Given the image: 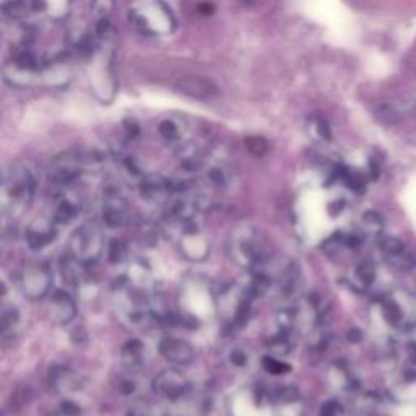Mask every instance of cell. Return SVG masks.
Masks as SVG:
<instances>
[{"mask_svg":"<svg viewBox=\"0 0 416 416\" xmlns=\"http://www.w3.org/2000/svg\"><path fill=\"white\" fill-rule=\"evenodd\" d=\"M36 181L26 166L15 165L7 170L2 184V211L5 218L19 220L33 202Z\"/></svg>","mask_w":416,"mask_h":416,"instance_id":"cell-1","label":"cell"},{"mask_svg":"<svg viewBox=\"0 0 416 416\" xmlns=\"http://www.w3.org/2000/svg\"><path fill=\"white\" fill-rule=\"evenodd\" d=\"M228 254L241 268L259 272L268 259V246L254 227H238L228 239Z\"/></svg>","mask_w":416,"mask_h":416,"instance_id":"cell-2","label":"cell"},{"mask_svg":"<svg viewBox=\"0 0 416 416\" xmlns=\"http://www.w3.org/2000/svg\"><path fill=\"white\" fill-rule=\"evenodd\" d=\"M52 277L51 268L46 264L36 262L31 260L21 265L16 275V285H19L20 291L28 299H43L51 293L52 288Z\"/></svg>","mask_w":416,"mask_h":416,"instance_id":"cell-3","label":"cell"},{"mask_svg":"<svg viewBox=\"0 0 416 416\" xmlns=\"http://www.w3.org/2000/svg\"><path fill=\"white\" fill-rule=\"evenodd\" d=\"M104 251L103 231L95 224H83L69 239V252L86 265L95 264Z\"/></svg>","mask_w":416,"mask_h":416,"instance_id":"cell-4","label":"cell"},{"mask_svg":"<svg viewBox=\"0 0 416 416\" xmlns=\"http://www.w3.org/2000/svg\"><path fill=\"white\" fill-rule=\"evenodd\" d=\"M103 221L108 228H122L130 221V208L117 189L108 187L103 192Z\"/></svg>","mask_w":416,"mask_h":416,"instance_id":"cell-5","label":"cell"},{"mask_svg":"<svg viewBox=\"0 0 416 416\" xmlns=\"http://www.w3.org/2000/svg\"><path fill=\"white\" fill-rule=\"evenodd\" d=\"M153 391L157 395L165 398L167 402H178L187 395L189 380L183 373L176 369L161 371L153 379Z\"/></svg>","mask_w":416,"mask_h":416,"instance_id":"cell-6","label":"cell"},{"mask_svg":"<svg viewBox=\"0 0 416 416\" xmlns=\"http://www.w3.org/2000/svg\"><path fill=\"white\" fill-rule=\"evenodd\" d=\"M140 194L154 205H166L176 194L174 184L161 174H148L140 181Z\"/></svg>","mask_w":416,"mask_h":416,"instance_id":"cell-7","label":"cell"},{"mask_svg":"<svg viewBox=\"0 0 416 416\" xmlns=\"http://www.w3.org/2000/svg\"><path fill=\"white\" fill-rule=\"evenodd\" d=\"M273 411L277 416H304L306 406H304L301 392L294 386L283 387L272 398Z\"/></svg>","mask_w":416,"mask_h":416,"instance_id":"cell-8","label":"cell"},{"mask_svg":"<svg viewBox=\"0 0 416 416\" xmlns=\"http://www.w3.org/2000/svg\"><path fill=\"white\" fill-rule=\"evenodd\" d=\"M159 355L174 366H187L194 361V348L187 340L165 337L159 342Z\"/></svg>","mask_w":416,"mask_h":416,"instance_id":"cell-9","label":"cell"},{"mask_svg":"<svg viewBox=\"0 0 416 416\" xmlns=\"http://www.w3.org/2000/svg\"><path fill=\"white\" fill-rule=\"evenodd\" d=\"M49 386L52 391L62 395H69V393L82 391L85 387V379L82 374L67 366H57L52 367L49 373Z\"/></svg>","mask_w":416,"mask_h":416,"instance_id":"cell-10","label":"cell"},{"mask_svg":"<svg viewBox=\"0 0 416 416\" xmlns=\"http://www.w3.org/2000/svg\"><path fill=\"white\" fill-rule=\"evenodd\" d=\"M57 229L54 220H36L26 228L25 241L31 251H43L56 241Z\"/></svg>","mask_w":416,"mask_h":416,"instance_id":"cell-11","label":"cell"},{"mask_svg":"<svg viewBox=\"0 0 416 416\" xmlns=\"http://www.w3.org/2000/svg\"><path fill=\"white\" fill-rule=\"evenodd\" d=\"M47 312H49L51 321L54 324L67 325L77 316V303L67 291L57 290L51 296Z\"/></svg>","mask_w":416,"mask_h":416,"instance_id":"cell-12","label":"cell"},{"mask_svg":"<svg viewBox=\"0 0 416 416\" xmlns=\"http://www.w3.org/2000/svg\"><path fill=\"white\" fill-rule=\"evenodd\" d=\"M80 171H82V163L77 158L70 157H60L57 158L51 165L49 170V179L54 184L59 185H69L72 181L78 178Z\"/></svg>","mask_w":416,"mask_h":416,"instance_id":"cell-13","label":"cell"},{"mask_svg":"<svg viewBox=\"0 0 416 416\" xmlns=\"http://www.w3.org/2000/svg\"><path fill=\"white\" fill-rule=\"evenodd\" d=\"M88 267H90V265H86L85 262H82V260L73 257L69 252V254H65L64 257L60 259L59 264L62 280L70 286H80L86 280Z\"/></svg>","mask_w":416,"mask_h":416,"instance_id":"cell-14","label":"cell"},{"mask_svg":"<svg viewBox=\"0 0 416 416\" xmlns=\"http://www.w3.org/2000/svg\"><path fill=\"white\" fill-rule=\"evenodd\" d=\"M82 210V202L70 194H60L56 198L54 208H52V220L56 224H67L75 220Z\"/></svg>","mask_w":416,"mask_h":416,"instance_id":"cell-15","label":"cell"},{"mask_svg":"<svg viewBox=\"0 0 416 416\" xmlns=\"http://www.w3.org/2000/svg\"><path fill=\"white\" fill-rule=\"evenodd\" d=\"M178 90L196 100H208L216 95V86L205 78L185 77L178 83Z\"/></svg>","mask_w":416,"mask_h":416,"instance_id":"cell-16","label":"cell"},{"mask_svg":"<svg viewBox=\"0 0 416 416\" xmlns=\"http://www.w3.org/2000/svg\"><path fill=\"white\" fill-rule=\"evenodd\" d=\"M121 356H122V365L127 367V369L134 371L139 369L143 365L145 361V347L140 340H129L126 342L122 349H121Z\"/></svg>","mask_w":416,"mask_h":416,"instance_id":"cell-17","label":"cell"},{"mask_svg":"<svg viewBox=\"0 0 416 416\" xmlns=\"http://www.w3.org/2000/svg\"><path fill=\"white\" fill-rule=\"evenodd\" d=\"M375 280V267L373 262L369 260H365V262L358 264L355 268V273H353V285L358 290H366L373 285Z\"/></svg>","mask_w":416,"mask_h":416,"instance_id":"cell-18","label":"cell"},{"mask_svg":"<svg viewBox=\"0 0 416 416\" xmlns=\"http://www.w3.org/2000/svg\"><path fill=\"white\" fill-rule=\"evenodd\" d=\"M20 324V311L15 306H7L3 304L2 312H0V330L3 337H8Z\"/></svg>","mask_w":416,"mask_h":416,"instance_id":"cell-19","label":"cell"},{"mask_svg":"<svg viewBox=\"0 0 416 416\" xmlns=\"http://www.w3.org/2000/svg\"><path fill=\"white\" fill-rule=\"evenodd\" d=\"M361 231L369 234V236H378L384 229V218L378 211H366L361 216Z\"/></svg>","mask_w":416,"mask_h":416,"instance_id":"cell-20","label":"cell"},{"mask_svg":"<svg viewBox=\"0 0 416 416\" xmlns=\"http://www.w3.org/2000/svg\"><path fill=\"white\" fill-rule=\"evenodd\" d=\"M291 332H278V335L272 342L268 343V348L272 349L273 356H285L293 348V338H291Z\"/></svg>","mask_w":416,"mask_h":416,"instance_id":"cell-21","label":"cell"},{"mask_svg":"<svg viewBox=\"0 0 416 416\" xmlns=\"http://www.w3.org/2000/svg\"><path fill=\"white\" fill-rule=\"evenodd\" d=\"M129 257V247L122 239H113L108 244V260L109 264L119 265Z\"/></svg>","mask_w":416,"mask_h":416,"instance_id":"cell-22","label":"cell"},{"mask_svg":"<svg viewBox=\"0 0 416 416\" xmlns=\"http://www.w3.org/2000/svg\"><path fill=\"white\" fill-rule=\"evenodd\" d=\"M380 247H382V251L386 252L391 259L404 260V257H405V246L398 238H393V236L384 238L382 242H380Z\"/></svg>","mask_w":416,"mask_h":416,"instance_id":"cell-23","label":"cell"},{"mask_svg":"<svg viewBox=\"0 0 416 416\" xmlns=\"http://www.w3.org/2000/svg\"><path fill=\"white\" fill-rule=\"evenodd\" d=\"M262 366L268 374H273V375H283V374H288L291 371V365H288V362L278 360V358L273 356V355L264 356Z\"/></svg>","mask_w":416,"mask_h":416,"instance_id":"cell-24","label":"cell"},{"mask_svg":"<svg viewBox=\"0 0 416 416\" xmlns=\"http://www.w3.org/2000/svg\"><path fill=\"white\" fill-rule=\"evenodd\" d=\"M246 147L247 152L254 154V157H264V154L268 152V141L265 140L264 137H249V139L246 140Z\"/></svg>","mask_w":416,"mask_h":416,"instance_id":"cell-25","label":"cell"},{"mask_svg":"<svg viewBox=\"0 0 416 416\" xmlns=\"http://www.w3.org/2000/svg\"><path fill=\"white\" fill-rule=\"evenodd\" d=\"M382 312H384V317L387 319V322H391V324H393V325H397L398 322L402 321V311L395 301H392V299L384 301Z\"/></svg>","mask_w":416,"mask_h":416,"instance_id":"cell-26","label":"cell"},{"mask_svg":"<svg viewBox=\"0 0 416 416\" xmlns=\"http://www.w3.org/2000/svg\"><path fill=\"white\" fill-rule=\"evenodd\" d=\"M159 134H161L167 140H178L181 137V130H179V127L176 126L174 121L166 119V121H163L161 126H159Z\"/></svg>","mask_w":416,"mask_h":416,"instance_id":"cell-27","label":"cell"},{"mask_svg":"<svg viewBox=\"0 0 416 416\" xmlns=\"http://www.w3.org/2000/svg\"><path fill=\"white\" fill-rule=\"evenodd\" d=\"M345 181H347V184L351 187L353 190H356V192H361L362 189L366 187V181L360 172H353V171H347L345 172Z\"/></svg>","mask_w":416,"mask_h":416,"instance_id":"cell-28","label":"cell"},{"mask_svg":"<svg viewBox=\"0 0 416 416\" xmlns=\"http://www.w3.org/2000/svg\"><path fill=\"white\" fill-rule=\"evenodd\" d=\"M127 416H152V406L147 402H134L127 410Z\"/></svg>","mask_w":416,"mask_h":416,"instance_id":"cell-29","label":"cell"},{"mask_svg":"<svg viewBox=\"0 0 416 416\" xmlns=\"http://www.w3.org/2000/svg\"><path fill=\"white\" fill-rule=\"evenodd\" d=\"M342 405L335 400L325 402V404L321 406V416H342Z\"/></svg>","mask_w":416,"mask_h":416,"instance_id":"cell-30","label":"cell"},{"mask_svg":"<svg viewBox=\"0 0 416 416\" xmlns=\"http://www.w3.org/2000/svg\"><path fill=\"white\" fill-rule=\"evenodd\" d=\"M59 413L62 416H82V408L75 402L65 400L59 406Z\"/></svg>","mask_w":416,"mask_h":416,"instance_id":"cell-31","label":"cell"},{"mask_svg":"<svg viewBox=\"0 0 416 416\" xmlns=\"http://www.w3.org/2000/svg\"><path fill=\"white\" fill-rule=\"evenodd\" d=\"M231 362L238 367H244L247 365V355L244 353V349L241 348H234L231 351Z\"/></svg>","mask_w":416,"mask_h":416,"instance_id":"cell-32","label":"cell"},{"mask_svg":"<svg viewBox=\"0 0 416 416\" xmlns=\"http://www.w3.org/2000/svg\"><path fill=\"white\" fill-rule=\"evenodd\" d=\"M26 395H30V393H28V389H26V391L23 389V392H21V397H26ZM12 397H13V395H12ZM19 398H20V397H13L12 400H19ZM21 402H23V405H25V402H28V398H21Z\"/></svg>","mask_w":416,"mask_h":416,"instance_id":"cell-33","label":"cell"}]
</instances>
